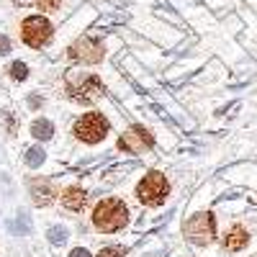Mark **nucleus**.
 Returning <instances> with one entry per match:
<instances>
[{
    "mask_svg": "<svg viewBox=\"0 0 257 257\" xmlns=\"http://www.w3.org/2000/svg\"><path fill=\"white\" fill-rule=\"evenodd\" d=\"M21 39L34 49L47 47L52 41V24L44 16H29L24 24H21Z\"/></svg>",
    "mask_w": 257,
    "mask_h": 257,
    "instance_id": "obj_6",
    "label": "nucleus"
},
{
    "mask_svg": "<svg viewBox=\"0 0 257 257\" xmlns=\"http://www.w3.org/2000/svg\"><path fill=\"white\" fill-rule=\"evenodd\" d=\"M67 98L77 105H90L103 98V80L90 72H70L67 75Z\"/></svg>",
    "mask_w": 257,
    "mask_h": 257,
    "instance_id": "obj_1",
    "label": "nucleus"
},
{
    "mask_svg": "<svg viewBox=\"0 0 257 257\" xmlns=\"http://www.w3.org/2000/svg\"><path fill=\"white\" fill-rule=\"evenodd\" d=\"M70 59H77V62H85V64H98L105 54L103 44L98 39H90V36H80L75 44L67 49Z\"/></svg>",
    "mask_w": 257,
    "mask_h": 257,
    "instance_id": "obj_7",
    "label": "nucleus"
},
{
    "mask_svg": "<svg viewBox=\"0 0 257 257\" xmlns=\"http://www.w3.org/2000/svg\"><path fill=\"white\" fill-rule=\"evenodd\" d=\"M183 231H185L188 242L198 244V247H206V244L213 242V237H216V219H213L208 211H198L185 221Z\"/></svg>",
    "mask_w": 257,
    "mask_h": 257,
    "instance_id": "obj_5",
    "label": "nucleus"
},
{
    "mask_svg": "<svg viewBox=\"0 0 257 257\" xmlns=\"http://www.w3.org/2000/svg\"><path fill=\"white\" fill-rule=\"evenodd\" d=\"M0 118L6 121V126H8V134H16V118H13V113H11V111H3V113H0Z\"/></svg>",
    "mask_w": 257,
    "mask_h": 257,
    "instance_id": "obj_18",
    "label": "nucleus"
},
{
    "mask_svg": "<svg viewBox=\"0 0 257 257\" xmlns=\"http://www.w3.org/2000/svg\"><path fill=\"white\" fill-rule=\"evenodd\" d=\"M8 52H11V41H8V36L0 34V57H6Z\"/></svg>",
    "mask_w": 257,
    "mask_h": 257,
    "instance_id": "obj_19",
    "label": "nucleus"
},
{
    "mask_svg": "<svg viewBox=\"0 0 257 257\" xmlns=\"http://www.w3.org/2000/svg\"><path fill=\"white\" fill-rule=\"evenodd\" d=\"M170 196V183L162 173L152 170V173H147L139 183H137V198L144 203V206H162Z\"/></svg>",
    "mask_w": 257,
    "mask_h": 257,
    "instance_id": "obj_3",
    "label": "nucleus"
},
{
    "mask_svg": "<svg viewBox=\"0 0 257 257\" xmlns=\"http://www.w3.org/2000/svg\"><path fill=\"white\" fill-rule=\"evenodd\" d=\"M128 224V208L121 198H103L93 208V226L98 231H118Z\"/></svg>",
    "mask_w": 257,
    "mask_h": 257,
    "instance_id": "obj_2",
    "label": "nucleus"
},
{
    "mask_svg": "<svg viewBox=\"0 0 257 257\" xmlns=\"http://www.w3.org/2000/svg\"><path fill=\"white\" fill-rule=\"evenodd\" d=\"M70 257H90V252L80 247V249H72V252H70Z\"/></svg>",
    "mask_w": 257,
    "mask_h": 257,
    "instance_id": "obj_20",
    "label": "nucleus"
},
{
    "mask_svg": "<svg viewBox=\"0 0 257 257\" xmlns=\"http://www.w3.org/2000/svg\"><path fill=\"white\" fill-rule=\"evenodd\" d=\"M249 244V231L242 226V224H234L229 231H226V237H224V247L229 252H239Z\"/></svg>",
    "mask_w": 257,
    "mask_h": 257,
    "instance_id": "obj_10",
    "label": "nucleus"
},
{
    "mask_svg": "<svg viewBox=\"0 0 257 257\" xmlns=\"http://www.w3.org/2000/svg\"><path fill=\"white\" fill-rule=\"evenodd\" d=\"M41 162H44V149H41V147H31L26 152V165L29 167H39Z\"/></svg>",
    "mask_w": 257,
    "mask_h": 257,
    "instance_id": "obj_13",
    "label": "nucleus"
},
{
    "mask_svg": "<svg viewBox=\"0 0 257 257\" xmlns=\"http://www.w3.org/2000/svg\"><path fill=\"white\" fill-rule=\"evenodd\" d=\"M11 77L13 80H26L29 77V67H26L24 62H13L11 64Z\"/></svg>",
    "mask_w": 257,
    "mask_h": 257,
    "instance_id": "obj_14",
    "label": "nucleus"
},
{
    "mask_svg": "<svg viewBox=\"0 0 257 257\" xmlns=\"http://www.w3.org/2000/svg\"><path fill=\"white\" fill-rule=\"evenodd\" d=\"M31 134H34L36 139H41V142H47V139H52V134H54V123H52L49 118H36V121L31 123Z\"/></svg>",
    "mask_w": 257,
    "mask_h": 257,
    "instance_id": "obj_12",
    "label": "nucleus"
},
{
    "mask_svg": "<svg viewBox=\"0 0 257 257\" xmlns=\"http://www.w3.org/2000/svg\"><path fill=\"white\" fill-rule=\"evenodd\" d=\"M85 203H88V193H85L80 185H70L62 190V206L70 211H82Z\"/></svg>",
    "mask_w": 257,
    "mask_h": 257,
    "instance_id": "obj_11",
    "label": "nucleus"
},
{
    "mask_svg": "<svg viewBox=\"0 0 257 257\" xmlns=\"http://www.w3.org/2000/svg\"><path fill=\"white\" fill-rule=\"evenodd\" d=\"M49 239H52V244H64L67 242V229H59V226L49 229Z\"/></svg>",
    "mask_w": 257,
    "mask_h": 257,
    "instance_id": "obj_15",
    "label": "nucleus"
},
{
    "mask_svg": "<svg viewBox=\"0 0 257 257\" xmlns=\"http://www.w3.org/2000/svg\"><path fill=\"white\" fill-rule=\"evenodd\" d=\"M29 193H31V201L36 206H52L57 198V190L52 188V183L47 178H31L29 180Z\"/></svg>",
    "mask_w": 257,
    "mask_h": 257,
    "instance_id": "obj_9",
    "label": "nucleus"
},
{
    "mask_svg": "<svg viewBox=\"0 0 257 257\" xmlns=\"http://www.w3.org/2000/svg\"><path fill=\"white\" fill-rule=\"evenodd\" d=\"M39 11H57L62 6V0H39Z\"/></svg>",
    "mask_w": 257,
    "mask_h": 257,
    "instance_id": "obj_17",
    "label": "nucleus"
},
{
    "mask_svg": "<svg viewBox=\"0 0 257 257\" xmlns=\"http://www.w3.org/2000/svg\"><path fill=\"white\" fill-rule=\"evenodd\" d=\"M108 128H111L108 118H105L103 113H98V111H90V113H82V116L75 121L72 134H75L80 142H85V144H98V142L105 139Z\"/></svg>",
    "mask_w": 257,
    "mask_h": 257,
    "instance_id": "obj_4",
    "label": "nucleus"
},
{
    "mask_svg": "<svg viewBox=\"0 0 257 257\" xmlns=\"http://www.w3.org/2000/svg\"><path fill=\"white\" fill-rule=\"evenodd\" d=\"M152 144H155V139L144 126H132L126 134L118 137V149L126 155H139L144 149H152Z\"/></svg>",
    "mask_w": 257,
    "mask_h": 257,
    "instance_id": "obj_8",
    "label": "nucleus"
},
{
    "mask_svg": "<svg viewBox=\"0 0 257 257\" xmlns=\"http://www.w3.org/2000/svg\"><path fill=\"white\" fill-rule=\"evenodd\" d=\"M98 257H126V252L121 247H103L98 252Z\"/></svg>",
    "mask_w": 257,
    "mask_h": 257,
    "instance_id": "obj_16",
    "label": "nucleus"
}]
</instances>
